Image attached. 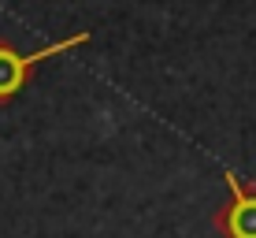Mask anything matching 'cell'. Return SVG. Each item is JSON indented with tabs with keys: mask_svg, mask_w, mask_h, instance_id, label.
I'll list each match as a JSON object with an SVG mask.
<instances>
[{
	"mask_svg": "<svg viewBox=\"0 0 256 238\" xmlns=\"http://www.w3.org/2000/svg\"><path fill=\"white\" fill-rule=\"evenodd\" d=\"M86 41H90V34H74V38L56 41V45H45V49H38V52H30V56H22V52H15L12 45L0 41V101H8V97L19 93L22 86L30 82L34 67H38L41 60L60 56V52H67V49H74V45H86Z\"/></svg>",
	"mask_w": 256,
	"mask_h": 238,
	"instance_id": "cell-1",
	"label": "cell"
},
{
	"mask_svg": "<svg viewBox=\"0 0 256 238\" xmlns=\"http://www.w3.org/2000/svg\"><path fill=\"white\" fill-rule=\"evenodd\" d=\"M230 201L216 212V227L223 238H256V182L226 171Z\"/></svg>",
	"mask_w": 256,
	"mask_h": 238,
	"instance_id": "cell-2",
	"label": "cell"
}]
</instances>
